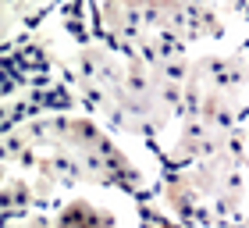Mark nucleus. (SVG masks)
<instances>
[{
  "mask_svg": "<svg viewBox=\"0 0 249 228\" xmlns=\"http://www.w3.org/2000/svg\"><path fill=\"white\" fill-rule=\"evenodd\" d=\"M128 143L100 121L93 111L78 104L47 107L39 114L4 125V164L32 168L71 189H121L135 196H150L160 161H142Z\"/></svg>",
  "mask_w": 249,
  "mask_h": 228,
  "instance_id": "f257e3e1",
  "label": "nucleus"
},
{
  "mask_svg": "<svg viewBox=\"0 0 249 228\" xmlns=\"http://www.w3.org/2000/svg\"><path fill=\"white\" fill-rule=\"evenodd\" d=\"M86 32L128 54H192L224 39L231 15L217 0H68Z\"/></svg>",
  "mask_w": 249,
  "mask_h": 228,
  "instance_id": "f03ea898",
  "label": "nucleus"
},
{
  "mask_svg": "<svg viewBox=\"0 0 249 228\" xmlns=\"http://www.w3.org/2000/svg\"><path fill=\"white\" fill-rule=\"evenodd\" d=\"M160 214L189 228H224L249 214V153L246 146L167 164L146 196Z\"/></svg>",
  "mask_w": 249,
  "mask_h": 228,
  "instance_id": "7ed1b4c3",
  "label": "nucleus"
},
{
  "mask_svg": "<svg viewBox=\"0 0 249 228\" xmlns=\"http://www.w3.org/2000/svg\"><path fill=\"white\" fill-rule=\"evenodd\" d=\"M249 107V75L239 61V50L199 47L185 64V100L178 118H196L221 129H242Z\"/></svg>",
  "mask_w": 249,
  "mask_h": 228,
  "instance_id": "20e7f679",
  "label": "nucleus"
},
{
  "mask_svg": "<svg viewBox=\"0 0 249 228\" xmlns=\"http://www.w3.org/2000/svg\"><path fill=\"white\" fill-rule=\"evenodd\" d=\"M146 196L121 189H71L50 210L53 228H146Z\"/></svg>",
  "mask_w": 249,
  "mask_h": 228,
  "instance_id": "39448f33",
  "label": "nucleus"
},
{
  "mask_svg": "<svg viewBox=\"0 0 249 228\" xmlns=\"http://www.w3.org/2000/svg\"><path fill=\"white\" fill-rule=\"evenodd\" d=\"M4 228H53V218H50V210L4 214Z\"/></svg>",
  "mask_w": 249,
  "mask_h": 228,
  "instance_id": "423d86ee",
  "label": "nucleus"
},
{
  "mask_svg": "<svg viewBox=\"0 0 249 228\" xmlns=\"http://www.w3.org/2000/svg\"><path fill=\"white\" fill-rule=\"evenodd\" d=\"M231 18H249V0H217Z\"/></svg>",
  "mask_w": 249,
  "mask_h": 228,
  "instance_id": "0eeeda50",
  "label": "nucleus"
},
{
  "mask_svg": "<svg viewBox=\"0 0 249 228\" xmlns=\"http://www.w3.org/2000/svg\"><path fill=\"white\" fill-rule=\"evenodd\" d=\"M235 50H239V61H242V68H246V75H249V36L239 43V47H235Z\"/></svg>",
  "mask_w": 249,
  "mask_h": 228,
  "instance_id": "6e6552de",
  "label": "nucleus"
},
{
  "mask_svg": "<svg viewBox=\"0 0 249 228\" xmlns=\"http://www.w3.org/2000/svg\"><path fill=\"white\" fill-rule=\"evenodd\" d=\"M224 228H249V218H242V221H231V225H224Z\"/></svg>",
  "mask_w": 249,
  "mask_h": 228,
  "instance_id": "1a4fd4ad",
  "label": "nucleus"
},
{
  "mask_svg": "<svg viewBox=\"0 0 249 228\" xmlns=\"http://www.w3.org/2000/svg\"><path fill=\"white\" fill-rule=\"evenodd\" d=\"M242 146H246V153H249V125L242 129Z\"/></svg>",
  "mask_w": 249,
  "mask_h": 228,
  "instance_id": "9d476101",
  "label": "nucleus"
},
{
  "mask_svg": "<svg viewBox=\"0 0 249 228\" xmlns=\"http://www.w3.org/2000/svg\"><path fill=\"white\" fill-rule=\"evenodd\" d=\"M246 125H249V107H246Z\"/></svg>",
  "mask_w": 249,
  "mask_h": 228,
  "instance_id": "9b49d317",
  "label": "nucleus"
},
{
  "mask_svg": "<svg viewBox=\"0 0 249 228\" xmlns=\"http://www.w3.org/2000/svg\"><path fill=\"white\" fill-rule=\"evenodd\" d=\"M246 218H249V214H246Z\"/></svg>",
  "mask_w": 249,
  "mask_h": 228,
  "instance_id": "f8f14e48",
  "label": "nucleus"
}]
</instances>
